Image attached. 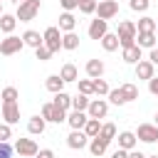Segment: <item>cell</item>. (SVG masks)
<instances>
[{
  "instance_id": "1",
  "label": "cell",
  "mask_w": 158,
  "mask_h": 158,
  "mask_svg": "<svg viewBox=\"0 0 158 158\" xmlns=\"http://www.w3.org/2000/svg\"><path fill=\"white\" fill-rule=\"evenodd\" d=\"M136 35H138V30H136V22H131V20H121V22H118L116 37H118V47H121V49H123V47H131V44H136Z\"/></svg>"
},
{
  "instance_id": "2",
  "label": "cell",
  "mask_w": 158,
  "mask_h": 158,
  "mask_svg": "<svg viewBox=\"0 0 158 158\" xmlns=\"http://www.w3.org/2000/svg\"><path fill=\"white\" fill-rule=\"evenodd\" d=\"M40 7H42V0H25V2L17 5L15 17H17L20 22H30V20H35V17L40 15Z\"/></svg>"
},
{
  "instance_id": "3",
  "label": "cell",
  "mask_w": 158,
  "mask_h": 158,
  "mask_svg": "<svg viewBox=\"0 0 158 158\" xmlns=\"http://www.w3.org/2000/svg\"><path fill=\"white\" fill-rule=\"evenodd\" d=\"M42 44H44L52 54L62 49V32H59L57 25H52V27H47V30L42 32Z\"/></svg>"
},
{
  "instance_id": "4",
  "label": "cell",
  "mask_w": 158,
  "mask_h": 158,
  "mask_svg": "<svg viewBox=\"0 0 158 158\" xmlns=\"http://www.w3.org/2000/svg\"><path fill=\"white\" fill-rule=\"evenodd\" d=\"M44 121H49V123H64L67 121V111H62V109H57L52 101H47V104H42V114H40Z\"/></svg>"
},
{
  "instance_id": "5",
  "label": "cell",
  "mask_w": 158,
  "mask_h": 158,
  "mask_svg": "<svg viewBox=\"0 0 158 158\" xmlns=\"http://www.w3.org/2000/svg\"><path fill=\"white\" fill-rule=\"evenodd\" d=\"M22 47H25V42H22V37H15V35H7L5 40H0V54H5V57H12V54H17V52H22Z\"/></svg>"
},
{
  "instance_id": "6",
  "label": "cell",
  "mask_w": 158,
  "mask_h": 158,
  "mask_svg": "<svg viewBox=\"0 0 158 158\" xmlns=\"http://www.w3.org/2000/svg\"><path fill=\"white\" fill-rule=\"evenodd\" d=\"M12 148H15V153H20V158H35L37 151H40V146L32 138H17Z\"/></svg>"
},
{
  "instance_id": "7",
  "label": "cell",
  "mask_w": 158,
  "mask_h": 158,
  "mask_svg": "<svg viewBox=\"0 0 158 158\" xmlns=\"http://www.w3.org/2000/svg\"><path fill=\"white\" fill-rule=\"evenodd\" d=\"M99 20H111V17H116L118 15V2L116 0H101L99 5H96V12H94Z\"/></svg>"
},
{
  "instance_id": "8",
  "label": "cell",
  "mask_w": 158,
  "mask_h": 158,
  "mask_svg": "<svg viewBox=\"0 0 158 158\" xmlns=\"http://www.w3.org/2000/svg\"><path fill=\"white\" fill-rule=\"evenodd\" d=\"M106 114H109V101L106 99H91L89 101V106H86V116L89 118H106Z\"/></svg>"
},
{
  "instance_id": "9",
  "label": "cell",
  "mask_w": 158,
  "mask_h": 158,
  "mask_svg": "<svg viewBox=\"0 0 158 158\" xmlns=\"http://www.w3.org/2000/svg\"><path fill=\"white\" fill-rule=\"evenodd\" d=\"M136 138L143 141V143H156L158 141V126H153V123H138Z\"/></svg>"
},
{
  "instance_id": "10",
  "label": "cell",
  "mask_w": 158,
  "mask_h": 158,
  "mask_svg": "<svg viewBox=\"0 0 158 158\" xmlns=\"http://www.w3.org/2000/svg\"><path fill=\"white\" fill-rule=\"evenodd\" d=\"M106 32H109V22H106V20H99V17H96V20H91V22H89L86 35H89L91 40H101Z\"/></svg>"
},
{
  "instance_id": "11",
  "label": "cell",
  "mask_w": 158,
  "mask_h": 158,
  "mask_svg": "<svg viewBox=\"0 0 158 158\" xmlns=\"http://www.w3.org/2000/svg\"><path fill=\"white\" fill-rule=\"evenodd\" d=\"M67 146H69L72 151H81V148L89 146V138H86L84 131H72V133L67 136Z\"/></svg>"
},
{
  "instance_id": "12",
  "label": "cell",
  "mask_w": 158,
  "mask_h": 158,
  "mask_svg": "<svg viewBox=\"0 0 158 158\" xmlns=\"http://www.w3.org/2000/svg\"><path fill=\"white\" fill-rule=\"evenodd\" d=\"M153 77H156V67H153L148 59H141V62L136 64V79L148 81V79H153Z\"/></svg>"
},
{
  "instance_id": "13",
  "label": "cell",
  "mask_w": 158,
  "mask_h": 158,
  "mask_svg": "<svg viewBox=\"0 0 158 158\" xmlns=\"http://www.w3.org/2000/svg\"><path fill=\"white\" fill-rule=\"evenodd\" d=\"M86 121H89L86 111H69V114H67V123H69L72 131H81Z\"/></svg>"
},
{
  "instance_id": "14",
  "label": "cell",
  "mask_w": 158,
  "mask_h": 158,
  "mask_svg": "<svg viewBox=\"0 0 158 158\" xmlns=\"http://www.w3.org/2000/svg\"><path fill=\"white\" fill-rule=\"evenodd\" d=\"M141 54H143V49H141L138 44H131V47H123V49H121V59H123L126 64H138V62H141Z\"/></svg>"
},
{
  "instance_id": "15",
  "label": "cell",
  "mask_w": 158,
  "mask_h": 158,
  "mask_svg": "<svg viewBox=\"0 0 158 158\" xmlns=\"http://www.w3.org/2000/svg\"><path fill=\"white\" fill-rule=\"evenodd\" d=\"M2 118H5L7 126L17 123L20 121V106L17 104H2Z\"/></svg>"
},
{
  "instance_id": "16",
  "label": "cell",
  "mask_w": 158,
  "mask_h": 158,
  "mask_svg": "<svg viewBox=\"0 0 158 158\" xmlns=\"http://www.w3.org/2000/svg\"><path fill=\"white\" fill-rule=\"evenodd\" d=\"M89 153L94 156V158H101L104 153H106V148H109V143L104 141V138H99V136H94V138H89Z\"/></svg>"
},
{
  "instance_id": "17",
  "label": "cell",
  "mask_w": 158,
  "mask_h": 158,
  "mask_svg": "<svg viewBox=\"0 0 158 158\" xmlns=\"http://www.w3.org/2000/svg\"><path fill=\"white\" fill-rule=\"evenodd\" d=\"M84 69H86V77H89V79H99V77H104V69H106V67H104L101 59H89Z\"/></svg>"
},
{
  "instance_id": "18",
  "label": "cell",
  "mask_w": 158,
  "mask_h": 158,
  "mask_svg": "<svg viewBox=\"0 0 158 158\" xmlns=\"http://www.w3.org/2000/svg\"><path fill=\"white\" fill-rule=\"evenodd\" d=\"M136 143H138V138H136L133 131H121V133H118V148H123V151H133Z\"/></svg>"
},
{
  "instance_id": "19",
  "label": "cell",
  "mask_w": 158,
  "mask_h": 158,
  "mask_svg": "<svg viewBox=\"0 0 158 158\" xmlns=\"http://www.w3.org/2000/svg\"><path fill=\"white\" fill-rule=\"evenodd\" d=\"M74 27H77V17L72 12H62L59 15V32L62 35L64 32H74Z\"/></svg>"
},
{
  "instance_id": "20",
  "label": "cell",
  "mask_w": 158,
  "mask_h": 158,
  "mask_svg": "<svg viewBox=\"0 0 158 158\" xmlns=\"http://www.w3.org/2000/svg\"><path fill=\"white\" fill-rule=\"evenodd\" d=\"M136 44L141 49H153L156 47V32H138L136 35Z\"/></svg>"
},
{
  "instance_id": "21",
  "label": "cell",
  "mask_w": 158,
  "mask_h": 158,
  "mask_svg": "<svg viewBox=\"0 0 158 158\" xmlns=\"http://www.w3.org/2000/svg\"><path fill=\"white\" fill-rule=\"evenodd\" d=\"M59 77H62V81H64V84H69V81H77V79H79V69H77L72 62H67V64L59 69Z\"/></svg>"
},
{
  "instance_id": "22",
  "label": "cell",
  "mask_w": 158,
  "mask_h": 158,
  "mask_svg": "<svg viewBox=\"0 0 158 158\" xmlns=\"http://www.w3.org/2000/svg\"><path fill=\"white\" fill-rule=\"evenodd\" d=\"M44 128H47V121H44L42 116H32V118L27 121V131H30L32 136H42Z\"/></svg>"
},
{
  "instance_id": "23",
  "label": "cell",
  "mask_w": 158,
  "mask_h": 158,
  "mask_svg": "<svg viewBox=\"0 0 158 158\" xmlns=\"http://www.w3.org/2000/svg\"><path fill=\"white\" fill-rule=\"evenodd\" d=\"M22 42H25V47L37 49V47H42V35H40L37 30H27V32L22 35Z\"/></svg>"
},
{
  "instance_id": "24",
  "label": "cell",
  "mask_w": 158,
  "mask_h": 158,
  "mask_svg": "<svg viewBox=\"0 0 158 158\" xmlns=\"http://www.w3.org/2000/svg\"><path fill=\"white\" fill-rule=\"evenodd\" d=\"M44 86H47V91H52V94L64 91V81H62V77H59V74H49V77L44 79Z\"/></svg>"
},
{
  "instance_id": "25",
  "label": "cell",
  "mask_w": 158,
  "mask_h": 158,
  "mask_svg": "<svg viewBox=\"0 0 158 158\" xmlns=\"http://www.w3.org/2000/svg\"><path fill=\"white\" fill-rule=\"evenodd\" d=\"M15 27H17V17L10 15V12H2V15H0V30H2L5 35H12Z\"/></svg>"
},
{
  "instance_id": "26",
  "label": "cell",
  "mask_w": 158,
  "mask_h": 158,
  "mask_svg": "<svg viewBox=\"0 0 158 158\" xmlns=\"http://www.w3.org/2000/svg\"><path fill=\"white\" fill-rule=\"evenodd\" d=\"M99 42H101L104 52H116V49H118V37H116V32H106Z\"/></svg>"
},
{
  "instance_id": "27",
  "label": "cell",
  "mask_w": 158,
  "mask_h": 158,
  "mask_svg": "<svg viewBox=\"0 0 158 158\" xmlns=\"http://www.w3.org/2000/svg\"><path fill=\"white\" fill-rule=\"evenodd\" d=\"M57 109H62V111H72V96L67 94V91H59V94H54V101H52Z\"/></svg>"
},
{
  "instance_id": "28",
  "label": "cell",
  "mask_w": 158,
  "mask_h": 158,
  "mask_svg": "<svg viewBox=\"0 0 158 158\" xmlns=\"http://www.w3.org/2000/svg\"><path fill=\"white\" fill-rule=\"evenodd\" d=\"M118 89H121V94H123L126 104H128V101H136V99H138V86H136L133 81H126V84H121Z\"/></svg>"
},
{
  "instance_id": "29",
  "label": "cell",
  "mask_w": 158,
  "mask_h": 158,
  "mask_svg": "<svg viewBox=\"0 0 158 158\" xmlns=\"http://www.w3.org/2000/svg\"><path fill=\"white\" fill-rule=\"evenodd\" d=\"M156 27H158V22H156L153 17H148V15H143V17L136 22V30H138V32H156Z\"/></svg>"
},
{
  "instance_id": "30",
  "label": "cell",
  "mask_w": 158,
  "mask_h": 158,
  "mask_svg": "<svg viewBox=\"0 0 158 158\" xmlns=\"http://www.w3.org/2000/svg\"><path fill=\"white\" fill-rule=\"evenodd\" d=\"M77 47H79V35H77V32H64V35H62V49H69V52H72V49H77Z\"/></svg>"
},
{
  "instance_id": "31",
  "label": "cell",
  "mask_w": 158,
  "mask_h": 158,
  "mask_svg": "<svg viewBox=\"0 0 158 158\" xmlns=\"http://www.w3.org/2000/svg\"><path fill=\"white\" fill-rule=\"evenodd\" d=\"M81 131L86 133V138H94V136H99V131H101V121H99V118H89Z\"/></svg>"
},
{
  "instance_id": "32",
  "label": "cell",
  "mask_w": 158,
  "mask_h": 158,
  "mask_svg": "<svg viewBox=\"0 0 158 158\" xmlns=\"http://www.w3.org/2000/svg\"><path fill=\"white\" fill-rule=\"evenodd\" d=\"M91 86H94V94H96L99 99H101V96H106V94L111 91V89H109V84H106V79H101V77H99V79H91Z\"/></svg>"
},
{
  "instance_id": "33",
  "label": "cell",
  "mask_w": 158,
  "mask_h": 158,
  "mask_svg": "<svg viewBox=\"0 0 158 158\" xmlns=\"http://www.w3.org/2000/svg\"><path fill=\"white\" fill-rule=\"evenodd\" d=\"M0 99H2V104H17L20 94H17V89H15V86H5V89H2V94H0Z\"/></svg>"
},
{
  "instance_id": "34",
  "label": "cell",
  "mask_w": 158,
  "mask_h": 158,
  "mask_svg": "<svg viewBox=\"0 0 158 158\" xmlns=\"http://www.w3.org/2000/svg\"><path fill=\"white\" fill-rule=\"evenodd\" d=\"M89 96H84V94H77V96H72V111H86V106H89Z\"/></svg>"
},
{
  "instance_id": "35",
  "label": "cell",
  "mask_w": 158,
  "mask_h": 158,
  "mask_svg": "<svg viewBox=\"0 0 158 158\" xmlns=\"http://www.w3.org/2000/svg\"><path fill=\"white\" fill-rule=\"evenodd\" d=\"M99 138H104L106 143H111L116 138V126L114 123H101V131H99Z\"/></svg>"
},
{
  "instance_id": "36",
  "label": "cell",
  "mask_w": 158,
  "mask_h": 158,
  "mask_svg": "<svg viewBox=\"0 0 158 158\" xmlns=\"http://www.w3.org/2000/svg\"><path fill=\"white\" fill-rule=\"evenodd\" d=\"M106 96H109V104H114V106H123V104H126V99H123L121 89H111Z\"/></svg>"
},
{
  "instance_id": "37",
  "label": "cell",
  "mask_w": 158,
  "mask_h": 158,
  "mask_svg": "<svg viewBox=\"0 0 158 158\" xmlns=\"http://www.w3.org/2000/svg\"><path fill=\"white\" fill-rule=\"evenodd\" d=\"M96 5H99V0H81V2H79V12L94 15V12H96Z\"/></svg>"
},
{
  "instance_id": "38",
  "label": "cell",
  "mask_w": 158,
  "mask_h": 158,
  "mask_svg": "<svg viewBox=\"0 0 158 158\" xmlns=\"http://www.w3.org/2000/svg\"><path fill=\"white\" fill-rule=\"evenodd\" d=\"M77 86H79V94H84V96H91L94 94L91 79H77Z\"/></svg>"
},
{
  "instance_id": "39",
  "label": "cell",
  "mask_w": 158,
  "mask_h": 158,
  "mask_svg": "<svg viewBox=\"0 0 158 158\" xmlns=\"http://www.w3.org/2000/svg\"><path fill=\"white\" fill-rule=\"evenodd\" d=\"M128 7L133 12H146L151 7V0H128Z\"/></svg>"
},
{
  "instance_id": "40",
  "label": "cell",
  "mask_w": 158,
  "mask_h": 158,
  "mask_svg": "<svg viewBox=\"0 0 158 158\" xmlns=\"http://www.w3.org/2000/svg\"><path fill=\"white\" fill-rule=\"evenodd\" d=\"M12 138V126H7V123H0V143H7Z\"/></svg>"
},
{
  "instance_id": "41",
  "label": "cell",
  "mask_w": 158,
  "mask_h": 158,
  "mask_svg": "<svg viewBox=\"0 0 158 158\" xmlns=\"http://www.w3.org/2000/svg\"><path fill=\"white\" fill-rule=\"evenodd\" d=\"M35 57H37L40 62H47V59L52 57V52H49V49H47V47L42 44V47H37V49H35Z\"/></svg>"
},
{
  "instance_id": "42",
  "label": "cell",
  "mask_w": 158,
  "mask_h": 158,
  "mask_svg": "<svg viewBox=\"0 0 158 158\" xmlns=\"http://www.w3.org/2000/svg\"><path fill=\"white\" fill-rule=\"evenodd\" d=\"M79 2H81V0H59V5L64 7V12H72V10H77V7H79Z\"/></svg>"
},
{
  "instance_id": "43",
  "label": "cell",
  "mask_w": 158,
  "mask_h": 158,
  "mask_svg": "<svg viewBox=\"0 0 158 158\" xmlns=\"http://www.w3.org/2000/svg\"><path fill=\"white\" fill-rule=\"evenodd\" d=\"M12 153H15V148L10 143H0V158H12Z\"/></svg>"
},
{
  "instance_id": "44",
  "label": "cell",
  "mask_w": 158,
  "mask_h": 158,
  "mask_svg": "<svg viewBox=\"0 0 158 158\" xmlns=\"http://www.w3.org/2000/svg\"><path fill=\"white\" fill-rule=\"evenodd\" d=\"M148 91H151L153 96H158V77H153V79H148Z\"/></svg>"
},
{
  "instance_id": "45",
  "label": "cell",
  "mask_w": 158,
  "mask_h": 158,
  "mask_svg": "<svg viewBox=\"0 0 158 158\" xmlns=\"http://www.w3.org/2000/svg\"><path fill=\"white\" fill-rule=\"evenodd\" d=\"M37 158H54V151H49V148H40V151H37Z\"/></svg>"
},
{
  "instance_id": "46",
  "label": "cell",
  "mask_w": 158,
  "mask_h": 158,
  "mask_svg": "<svg viewBox=\"0 0 158 158\" xmlns=\"http://www.w3.org/2000/svg\"><path fill=\"white\" fill-rule=\"evenodd\" d=\"M148 62H151L153 67L158 64V47H153V49H151V54H148Z\"/></svg>"
},
{
  "instance_id": "47",
  "label": "cell",
  "mask_w": 158,
  "mask_h": 158,
  "mask_svg": "<svg viewBox=\"0 0 158 158\" xmlns=\"http://www.w3.org/2000/svg\"><path fill=\"white\" fill-rule=\"evenodd\" d=\"M111 158H128V151H123V148H116V151L111 153Z\"/></svg>"
},
{
  "instance_id": "48",
  "label": "cell",
  "mask_w": 158,
  "mask_h": 158,
  "mask_svg": "<svg viewBox=\"0 0 158 158\" xmlns=\"http://www.w3.org/2000/svg\"><path fill=\"white\" fill-rule=\"evenodd\" d=\"M128 158H146V153H141V151H128Z\"/></svg>"
},
{
  "instance_id": "49",
  "label": "cell",
  "mask_w": 158,
  "mask_h": 158,
  "mask_svg": "<svg viewBox=\"0 0 158 158\" xmlns=\"http://www.w3.org/2000/svg\"><path fill=\"white\" fill-rule=\"evenodd\" d=\"M153 126H158V111H156V116H153Z\"/></svg>"
},
{
  "instance_id": "50",
  "label": "cell",
  "mask_w": 158,
  "mask_h": 158,
  "mask_svg": "<svg viewBox=\"0 0 158 158\" xmlns=\"http://www.w3.org/2000/svg\"><path fill=\"white\" fill-rule=\"evenodd\" d=\"M0 15H2V2H0Z\"/></svg>"
},
{
  "instance_id": "51",
  "label": "cell",
  "mask_w": 158,
  "mask_h": 158,
  "mask_svg": "<svg viewBox=\"0 0 158 158\" xmlns=\"http://www.w3.org/2000/svg\"><path fill=\"white\" fill-rule=\"evenodd\" d=\"M146 158H158V156H146Z\"/></svg>"
},
{
  "instance_id": "52",
  "label": "cell",
  "mask_w": 158,
  "mask_h": 158,
  "mask_svg": "<svg viewBox=\"0 0 158 158\" xmlns=\"http://www.w3.org/2000/svg\"><path fill=\"white\" fill-rule=\"evenodd\" d=\"M20 2H25V0H17V5H20Z\"/></svg>"
},
{
  "instance_id": "53",
  "label": "cell",
  "mask_w": 158,
  "mask_h": 158,
  "mask_svg": "<svg viewBox=\"0 0 158 158\" xmlns=\"http://www.w3.org/2000/svg\"><path fill=\"white\" fill-rule=\"evenodd\" d=\"M156 32H158V27H156Z\"/></svg>"
},
{
  "instance_id": "54",
  "label": "cell",
  "mask_w": 158,
  "mask_h": 158,
  "mask_svg": "<svg viewBox=\"0 0 158 158\" xmlns=\"http://www.w3.org/2000/svg\"><path fill=\"white\" fill-rule=\"evenodd\" d=\"M99 2H101V0H99Z\"/></svg>"
},
{
  "instance_id": "55",
  "label": "cell",
  "mask_w": 158,
  "mask_h": 158,
  "mask_svg": "<svg viewBox=\"0 0 158 158\" xmlns=\"http://www.w3.org/2000/svg\"><path fill=\"white\" fill-rule=\"evenodd\" d=\"M0 2H2V0H0Z\"/></svg>"
},
{
  "instance_id": "56",
  "label": "cell",
  "mask_w": 158,
  "mask_h": 158,
  "mask_svg": "<svg viewBox=\"0 0 158 158\" xmlns=\"http://www.w3.org/2000/svg\"><path fill=\"white\" fill-rule=\"evenodd\" d=\"M35 158H37V156H35Z\"/></svg>"
}]
</instances>
